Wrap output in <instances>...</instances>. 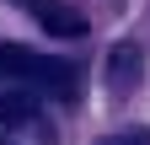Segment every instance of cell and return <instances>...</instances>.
<instances>
[{
	"label": "cell",
	"instance_id": "cell-2",
	"mask_svg": "<svg viewBox=\"0 0 150 145\" xmlns=\"http://www.w3.org/2000/svg\"><path fill=\"white\" fill-rule=\"evenodd\" d=\"M32 16L48 38H86V16L64 0H32Z\"/></svg>",
	"mask_w": 150,
	"mask_h": 145
},
{
	"label": "cell",
	"instance_id": "cell-5",
	"mask_svg": "<svg viewBox=\"0 0 150 145\" xmlns=\"http://www.w3.org/2000/svg\"><path fill=\"white\" fill-rule=\"evenodd\" d=\"M102 145H150V129H123V134H112Z\"/></svg>",
	"mask_w": 150,
	"mask_h": 145
},
{
	"label": "cell",
	"instance_id": "cell-3",
	"mask_svg": "<svg viewBox=\"0 0 150 145\" xmlns=\"http://www.w3.org/2000/svg\"><path fill=\"white\" fill-rule=\"evenodd\" d=\"M139 70H145V59H139L134 43H118L107 54V86H112V92H129V86L139 81Z\"/></svg>",
	"mask_w": 150,
	"mask_h": 145
},
{
	"label": "cell",
	"instance_id": "cell-1",
	"mask_svg": "<svg viewBox=\"0 0 150 145\" xmlns=\"http://www.w3.org/2000/svg\"><path fill=\"white\" fill-rule=\"evenodd\" d=\"M0 75L6 81H22L32 92H54V97H70L75 92V70L54 54H38L27 43H0Z\"/></svg>",
	"mask_w": 150,
	"mask_h": 145
},
{
	"label": "cell",
	"instance_id": "cell-4",
	"mask_svg": "<svg viewBox=\"0 0 150 145\" xmlns=\"http://www.w3.org/2000/svg\"><path fill=\"white\" fill-rule=\"evenodd\" d=\"M32 118V97H11L0 92V124H27Z\"/></svg>",
	"mask_w": 150,
	"mask_h": 145
}]
</instances>
